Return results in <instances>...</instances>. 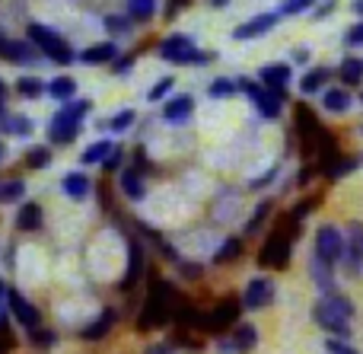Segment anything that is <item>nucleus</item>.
Wrapping results in <instances>:
<instances>
[{
    "mask_svg": "<svg viewBox=\"0 0 363 354\" xmlns=\"http://www.w3.org/2000/svg\"><path fill=\"white\" fill-rule=\"evenodd\" d=\"M86 112H89V99H70L48 125L51 144H74L77 134H80V118Z\"/></svg>",
    "mask_w": 363,
    "mask_h": 354,
    "instance_id": "nucleus-1",
    "label": "nucleus"
},
{
    "mask_svg": "<svg viewBox=\"0 0 363 354\" xmlns=\"http://www.w3.org/2000/svg\"><path fill=\"white\" fill-rule=\"evenodd\" d=\"M26 35H29V42L35 45L45 57H51L55 64H74L77 61V55H74V48L67 45V38L57 35V32L48 29V26L32 23L29 29H26Z\"/></svg>",
    "mask_w": 363,
    "mask_h": 354,
    "instance_id": "nucleus-2",
    "label": "nucleus"
},
{
    "mask_svg": "<svg viewBox=\"0 0 363 354\" xmlns=\"http://www.w3.org/2000/svg\"><path fill=\"white\" fill-rule=\"evenodd\" d=\"M160 55L166 57V61H176V64H207L213 61L211 51H198L194 48V38L191 35H169L163 45H160Z\"/></svg>",
    "mask_w": 363,
    "mask_h": 354,
    "instance_id": "nucleus-3",
    "label": "nucleus"
},
{
    "mask_svg": "<svg viewBox=\"0 0 363 354\" xmlns=\"http://www.w3.org/2000/svg\"><path fill=\"white\" fill-rule=\"evenodd\" d=\"M315 259L325 262L328 268H335L345 259V233L335 223H322L315 233Z\"/></svg>",
    "mask_w": 363,
    "mask_h": 354,
    "instance_id": "nucleus-4",
    "label": "nucleus"
},
{
    "mask_svg": "<svg viewBox=\"0 0 363 354\" xmlns=\"http://www.w3.org/2000/svg\"><path fill=\"white\" fill-rule=\"evenodd\" d=\"M169 300H172V287L169 284H160V291H153L144 304V313L138 319V329L147 332L153 326H163L169 319Z\"/></svg>",
    "mask_w": 363,
    "mask_h": 354,
    "instance_id": "nucleus-5",
    "label": "nucleus"
},
{
    "mask_svg": "<svg viewBox=\"0 0 363 354\" xmlns=\"http://www.w3.org/2000/svg\"><path fill=\"white\" fill-rule=\"evenodd\" d=\"M239 89L252 99V106L264 115V118H277L281 115V99L287 96V89H264V87H255L252 80H239Z\"/></svg>",
    "mask_w": 363,
    "mask_h": 354,
    "instance_id": "nucleus-6",
    "label": "nucleus"
},
{
    "mask_svg": "<svg viewBox=\"0 0 363 354\" xmlns=\"http://www.w3.org/2000/svg\"><path fill=\"white\" fill-rule=\"evenodd\" d=\"M313 319L319 329H325L332 338H347L351 336V326H347L345 316H338V313L332 310V306L325 304V300H319V304L313 306Z\"/></svg>",
    "mask_w": 363,
    "mask_h": 354,
    "instance_id": "nucleus-7",
    "label": "nucleus"
},
{
    "mask_svg": "<svg viewBox=\"0 0 363 354\" xmlns=\"http://www.w3.org/2000/svg\"><path fill=\"white\" fill-rule=\"evenodd\" d=\"M258 262L268 265V268H287V262H290V236H284V230H277V233L264 243Z\"/></svg>",
    "mask_w": 363,
    "mask_h": 354,
    "instance_id": "nucleus-8",
    "label": "nucleus"
},
{
    "mask_svg": "<svg viewBox=\"0 0 363 354\" xmlns=\"http://www.w3.org/2000/svg\"><path fill=\"white\" fill-rule=\"evenodd\" d=\"M274 304V281L271 278H252L249 287L242 294V306L245 310H262V306Z\"/></svg>",
    "mask_w": 363,
    "mask_h": 354,
    "instance_id": "nucleus-9",
    "label": "nucleus"
},
{
    "mask_svg": "<svg viewBox=\"0 0 363 354\" xmlns=\"http://www.w3.org/2000/svg\"><path fill=\"white\" fill-rule=\"evenodd\" d=\"M6 306H10V313L16 316V323L26 326L29 332L42 326V316H38V310H35V306H32L19 291H10V297H6Z\"/></svg>",
    "mask_w": 363,
    "mask_h": 354,
    "instance_id": "nucleus-10",
    "label": "nucleus"
},
{
    "mask_svg": "<svg viewBox=\"0 0 363 354\" xmlns=\"http://www.w3.org/2000/svg\"><path fill=\"white\" fill-rule=\"evenodd\" d=\"M239 310H242V304H236V300H233V297L220 300V304H217V310H213L211 316L204 319V326H207V329H213V332L226 329V326H233V323H236Z\"/></svg>",
    "mask_w": 363,
    "mask_h": 354,
    "instance_id": "nucleus-11",
    "label": "nucleus"
},
{
    "mask_svg": "<svg viewBox=\"0 0 363 354\" xmlns=\"http://www.w3.org/2000/svg\"><path fill=\"white\" fill-rule=\"evenodd\" d=\"M345 259H347V265H351L354 275L363 268V223H351V227H347Z\"/></svg>",
    "mask_w": 363,
    "mask_h": 354,
    "instance_id": "nucleus-12",
    "label": "nucleus"
},
{
    "mask_svg": "<svg viewBox=\"0 0 363 354\" xmlns=\"http://www.w3.org/2000/svg\"><path fill=\"white\" fill-rule=\"evenodd\" d=\"M274 26H277V13H258V16L245 19L242 26H236L233 35L236 38H258V35H264L268 29H274Z\"/></svg>",
    "mask_w": 363,
    "mask_h": 354,
    "instance_id": "nucleus-13",
    "label": "nucleus"
},
{
    "mask_svg": "<svg viewBox=\"0 0 363 354\" xmlns=\"http://www.w3.org/2000/svg\"><path fill=\"white\" fill-rule=\"evenodd\" d=\"M258 80L264 83V89H287V83L294 80L290 64H264L258 67Z\"/></svg>",
    "mask_w": 363,
    "mask_h": 354,
    "instance_id": "nucleus-14",
    "label": "nucleus"
},
{
    "mask_svg": "<svg viewBox=\"0 0 363 354\" xmlns=\"http://www.w3.org/2000/svg\"><path fill=\"white\" fill-rule=\"evenodd\" d=\"M191 112H194V96L182 93V96H176V99H172V102H166V109H163V118L169 121V125H182V121H188V118H191Z\"/></svg>",
    "mask_w": 363,
    "mask_h": 354,
    "instance_id": "nucleus-15",
    "label": "nucleus"
},
{
    "mask_svg": "<svg viewBox=\"0 0 363 354\" xmlns=\"http://www.w3.org/2000/svg\"><path fill=\"white\" fill-rule=\"evenodd\" d=\"M0 57H6V61H19V64H32L35 61V45L10 42V38L0 35Z\"/></svg>",
    "mask_w": 363,
    "mask_h": 354,
    "instance_id": "nucleus-16",
    "label": "nucleus"
},
{
    "mask_svg": "<svg viewBox=\"0 0 363 354\" xmlns=\"http://www.w3.org/2000/svg\"><path fill=\"white\" fill-rule=\"evenodd\" d=\"M140 272H144V249H140L138 240H131L128 243V275H125V281H121V291H128V287L140 278Z\"/></svg>",
    "mask_w": 363,
    "mask_h": 354,
    "instance_id": "nucleus-17",
    "label": "nucleus"
},
{
    "mask_svg": "<svg viewBox=\"0 0 363 354\" xmlns=\"http://www.w3.org/2000/svg\"><path fill=\"white\" fill-rule=\"evenodd\" d=\"M112 326H115V313L106 310V313H99V316H96V323H89L86 329L80 332V338H83V342H99V338L108 336V329H112Z\"/></svg>",
    "mask_w": 363,
    "mask_h": 354,
    "instance_id": "nucleus-18",
    "label": "nucleus"
},
{
    "mask_svg": "<svg viewBox=\"0 0 363 354\" xmlns=\"http://www.w3.org/2000/svg\"><path fill=\"white\" fill-rule=\"evenodd\" d=\"M115 55H118V48H115L112 42H99V45H93V48L80 51V61L83 64H106V61H115Z\"/></svg>",
    "mask_w": 363,
    "mask_h": 354,
    "instance_id": "nucleus-19",
    "label": "nucleus"
},
{
    "mask_svg": "<svg viewBox=\"0 0 363 354\" xmlns=\"http://www.w3.org/2000/svg\"><path fill=\"white\" fill-rule=\"evenodd\" d=\"M121 192H125L131 201H140V198L147 195V189H144V176H140L138 170H125L121 172Z\"/></svg>",
    "mask_w": 363,
    "mask_h": 354,
    "instance_id": "nucleus-20",
    "label": "nucleus"
},
{
    "mask_svg": "<svg viewBox=\"0 0 363 354\" xmlns=\"http://www.w3.org/2000/svg\"><path fill=\"white\" fill-rule=\"evenodd\" d=\"M16 227L19 230H38V227H42V208H38L35 201L23 204V208H19V214H16Z\"/></svg>",
    "mask_w": 363,
    "mask_h": 354,
    "instance_id": "nucleus-21",
    "label": "nucleus"
},
{
    "mask_svg": "<svg viewBox=\"0 0 363 354\" xmlns=\"http://www.w3.org/2000/svg\"><path fill=\"white\" fill-rule=\"evenodd\" d=\"M255 342H258V332H255V326H249V323L236 326V332H233V345H236V354L252 351V348H255Z\"/></svg>",
    "mask_w": 363,
    "mask_h": 354,
    "instance_id": "nucleus-22",
    "label": "nucleus"
},
{
    "mask_svg": "<svg viewBox=\"0 0 363 354\" xmlns=\"http://www.w3.org/2000/svg\"><path fill=\"white\" fill-rule=\"evenodd\" d=\"M0 131L26 138V134H32V121L26 115H0Z\"/></svg>",
    "mask_w": 363,
    "mask_h": 354,
    "instance_id": "nucleus-23",
    "label": "nucleus"
},
{
    "mask_svg": "<svg viewBox=\"0 0 363 354\" xmlns=\"http://www.w3.org/2000/svg\"><path fill=\"white\" fill-rule=\"evenodd\" d=\"M115 153V144L112 140H96V144L86 147V153H83V163L93 166V163H106L108 157Z\"/></svg>",
    "mask_w": 363,
    "mask_h": 354,
    "instance_id": "nucleus-24",
    "label": "nucleus"
},
{
    "mask_svg": "<svg viewBox=\"0 0 363 354\" xmlns=\"http://www.w3.org/2000/svg\"><path fill=\"white\" fill-rule=\"evenodd\" d=\"M64 192H67L74 201L86 198V192H89V176H86V172H70V176L64 179Z\"/></svg>",
    "mask_w": 363,
    "mask_h": 354,
    "instance_id": "nucleus-25",
    "label": "nucleus"
},
{
    "mask_svg": "<svg viewBox=\"0 0 363 354\" xmlns=\"http://www.w3.org/2000/svg\"><path fill=\"white\" fill-rule=\"evenodd\" d=\"M322 106H325L328 112H347V109H351V93H347V89H325Z\"/></svg>",
    "mask_w": 363,
    "mask_h": 354,
    "instance_id": "nucleus-26",
    "label": "nucleus"
},
{
    "mask_svg": "<svg viewBox=\"0 0 363 354\" xmlns=\"http://www.w3.org/2000/svg\"><path fill=\"white\" fill-rule=\"evenodd\" d=\"M313 281L319 284V291L325 294H335V278H332V268L325 265V262H319V259H313Z\"/></svg>",
    "mask_w": 363,
    "mask_h": 354,
    "instance_id": "nucleus-27",
    "label": "nucleus"
},
{
    "mask_svg": "<svg viewBox=\"0 0 363 354\" xmlns=\"http://www.w3.org/2000/svg\"><path fill=\"white\" fill-rule=\"evenodd\" d=\"M48 93L55 96V99H61V102H70L77 96V83L70 80V77H55V80L48 83Z\"/></svg>",
    "mask_w": 363,
    "mask_h": 354,
    "instance_id": "nucleus-28",
    "label": "nucleus"
},
{
    "mask_svg": "<svg viewBox=\"0 0 363 354\" xmlns=\"http://www.w3.org/2000/svg\"><path fill=\"white\" fill-rule=\"evenodd\" d=\"M328 77H332V67H315V70H309V74L300 80V89H303L306 96L315 93V89H322V83H325Z\"/></svg>",
    "mask_w": 363,
    "mask_h": 354,
    "instance_id": "nucleus-29",
    "label": "nucleus"
},
{
    "mask_svg": "<svg viewBox=\"0 0 363 354\" xmlns=\"http://www.w3.org/2000/svg\"><path fill=\"white\" fill-rule=\"evenodd\" d=\"M239 255H242V240H239V236H230V240H223V246H220V253L213 255V262H217V265H226V262L239 259Z\"/></svg>",
    "mask_w": 363,
    "mask_h": 354,
    "instance_id": "nucleus-30",
    "label": "nucleus"
},
{
    "mask_svg": "<svg viewBox=\"0 0 363 354\" xmlns=\"http://www.w3.org/2000/svg\"><path fill=\"white\" fill-rule=\"evenodd\" d=\"M45 89H48V87H45L38 77H19V80H16V93L26 96V99H38Z\"/></svg>",
    "mask_w": 363,
    "mask_h": 354,
    "instance_id": "nucleus-31",
    "label": "nucleus"
},
{
    "mask_svg": "<svg viewBox=\"0 0 363 354\" xmlns=\"http://www.w3.org/2000/svg\"><path fill=\"white\" fill-rule=\"evenodd\" d=\"M338 74L345 83H360L363 80V57H345Z\"/></svg>",
    "mask_w": 363,
    "mask_h": 354,
    "instance_id": "nucleus-32",
    "label": "nucleus"
},
{
    "mask_svg": "<svg viewBox=\"0 0 363 354\" xmlns=\"http://www.w3.org/2000/svg\"><path fill=\"white\" fill-rule=\"evenodd\" d=\"M296 121H300V131L303 134H315V138H322V128H319V121H315V115L309 112L306 106H296Z\"/></svg>",
    "mask_w": 363,
    "mask_h": 354,
    "instance_id": "nucleus-33",
    "label": "nucleus"
},
{
    "mask_svg": "<svg viewBox=\"0 0 363 354\" xmlns=\"http://www.w3.org/2000/svg\"><path fill=\"white\" fill-rule=\"evenodd\" d=\"M322 300H325V304L332 306V310L338 313V316H345L347 323H351V316H354V304L345 297V294H338V291H335V294H328V297H322Z\"/></svg>",
    "mask_w": 363,
    "mask_h": 354,
    "instance_id": "nucleus-34",
    "label": "nucleus"
},
{
    "mask_svg": "<svg viewBox=\"0 0 363 354\" xmlns=\"http://www.w3.org/2000/svg\"><path fill=\"white\" fill-rule=\"evenodd\" d=\"M239 93V80H226V77H220V80L211 83V96L213 99H230V96Z\"/></svg>",
    "mask_w": 363,
    "mask_h": 354,
    "instance_id": "nucleus-35",
    "label": "nucleus"
},
{
    "mask_svg": "<svg viewBox=\"0 0 363 354\" xmlns=\"http://www.w3.org/2000/svg\"><path fill=\"white\" fill-rule=\"evenodd\" d=\"M26 195V185L23 179H10V182H0V201H19Z\"/></svg>",
    "mask_w": 363,
    "mask_h": 354,
    "instance_id": "nucleus-36",
    "label": "nucleus"
},
{
    "mask_svg": "<svg viewBox=\"0 0 363 354\" xmlns=\"http://www.w3.org/2000/svg\"><path fill=\"white\" fill-rule=\"evenodd\" d=\"M363 163V157H347V160H341V163H328L325 170H328V179H341V176H347L351 170H357V166Z\"/></svg>",
    "mask_w": 363,
    "mask_h": 354,
    "instance_id": "nucleus-37",
    "label": "nucleus"
},
{
    "mask_svg": "<svg viewBox=\"0 0 363 354\" xmlns=\"http://www.w3.org/2000/svg\"><path fill=\"white\" fill-rule=\"evenodd\" d=\"M48 163H51V150H48V147H32V150L26 153V166H29V170H45Z\"/></svg>",
    "mask_w": 363,
    "mask_h": 354,
    "instance_id": "nucleus-38",
    "label": "nucleus"
},
{
    "mask_svg": "<svg viewBox=\"0 0 363 354\" xmlns=\"http://www.w3.org/2000/svg\"><path fill=\"white\" fill-rule=\"evenodd\" d=\"M153 6H157V0H128V10H131L134 19H150Z\"/></svg>",
    "mask_w": 363,
    "mask_h": 354,
    "instance_id": "nucleus-39",
    "label": "nucleus"
},
{
    "mask_svg": "<svg viewBox=\"0 0 363 354\" xmlns=\"http://www.w3.org/2000/svg\"><path fill=\"white\" fill-rule=\"evenodd\" d=\"M134 118H138V115H134V109H121V112L108 121V128H112V131H128V128L134 125Z\"/></svg>",
    "mask_w": 363,
    "mask_h": 354,
    "instance_id": "nucleus-40",
    "label": "nucleus"
},
{
    "mask_svg": "<svg viewBox=\"0 0 363 354\" xmlns=\"http://www.w3.org/2000/svg\"><path fill=\"white\" fill-rule=\"evenodd\" d=\"M315 0H284V6L277 10V16H296V13H303V10H309Z\"/></svg>",
    "mask_w": 363,
    "mask_h": 354,
    "instance_id": "nucleus-41",
    "label": "nucleus"
},
{
    "mask_svg": "<svg viewBox=\"0 0 363 354\" xmlns=\"http://www.w3.org/2000/svg\"><path fill=\"white\" fill-rule=\"evenodd\" d=\"M29 338H32V345H38V348H48V345H55V342H57L55 332L42 329V326H38V329H32V332H29Z\"/></svg>",
    "mask_w": 363,
    "mask_h": 354,
    "instance_id": "nucleus-42",
    "label": "nucleus"
},
{
    "mask_svg": "<svg viewBox=\"0 0 363 354\" xmlns=\"http://www.w3.org/2000/svg\"><path fill=\"white\" fill-rule=\"evenodd\" d=\"M169 89H172V77H163V80H160V83H153V87H150V93H147V99H150V102H157V99H163V96L169 93Z\"/></svg>",
    "mask_w": 363,
    "mask_h": 354,
    "instance_id": "nucleus-43",
    "label": "nucleus"
},
{
    "mask_svg": "<svg viewBox=\"0 0 363 354\" xmlns=\"http://www.w3.org/2000/svg\"><path fill=\"white\" fill-rule=\"evenodd\" d=\"M325 351H328V354H360L357 348H351L345 338H328V342H325Z\"/></svg>",
    "mask_w": 363,
    "mask_h": 354,
    "instance_id": "nucleus-44",
    "label": "nucleus"
},
{
    "mask_svg": "<svg viewBox=\"0 0 363 354\" xmlns=\"http://www.w3.org/2000/svg\"><path fill=\"white\" fill-rule=\"evenodd\" d=\"M268 211H271V204H268V201L258 204L255 214H252V217H249V223H245V230H249V233H255V230L262 227V221H264V214H268Z\"/></svg>",
    "mask_w": 363,
    "mask_h": 354,
    "instance_id": "nucleus-45",
    "label": "nucleus"
},
{
    "mask_svg": "<svg viewBox=\"0 0 363 354\" xmlns=\"http://www.w3.org/2000/svg\"><path fill=\"white\" fill-rule=\"evenodd\" d=\"M345 45H363V19L345 32Z\"/></svg>",
    "mask_w": 363,
    "mask_h": 354,
    "instance_id": "nucleus-46",
    "label": "nucleus"
},
{
    "mask_svg": "<svg viewBox=\"0 0 363 354\" xmlns=\"http://www.w3.org/2000/svg\"><path fill=\"white\" fill-rule=\"evenodd\" d=\"M131 67H134V55H125V57H118V61H115V67H112V70L121 77V74H128Z\"/></svg>",
    "mask_w": 363,
    "mask_h": 354,
    "instance_id": "nucleus-47",
    "label": "nucleus"
},
{
    "mask_svg": "<svg viewBox=\"0 0 363 354\" xmlns=\"http://www.w3.org/2000/svg\"><path fill=\"white\" fill-rule=\"evenodd\" d=\"M335 10V0H325V4L319 6V10H315V19H322V16H328V13Z\"/></svg>",
    "mask_w": 363,
    "mask_h": 354,
    "instance_id": "nucleus-48",
    "label": "nucleus"
},
{
    "mask_svg": "<svg viewBox=\"0 0 363 354\" xmlns=\"http://www.w3.org/2000/svg\"><path fill=\"white\" fill-rule=\"evenodd\" d=\"M118 160H121V153H118V147H115V153H112V157H108L102 166H106V170H115V166H118Z\"/></svg>",
    "mask_w": 363,
    "mask_h": 354,
    "instance_id": "nucleus-49",
    "label": "nucleus"
},
{
    "mask_svg": "<svg viewBox=\"0 0 363 354\" xmlns=\"http://www.w3.org/2000/svg\"><path fill=\"white\" fill-rule=\"evenodd\" d=\"M6 297H10V287H6V284H4V278H0V306L6 304Z\"/></svg>",
    "mask_w": 363,
    "mask_h": 354,
    "instance_id": "nucleus-50",
    "label": "nucleus"
},
{
    "mask_svg": "<svg viewBox=\"0 0 363 354\" xmlns=\"http://www.w3.org/2000/svg\"><path fill=\"white\" fill-rule=\"evenodd\" d=\"M108 26H112V29H125V23H121V16H108Z\"/></svg>",
    "mask_w": 363,
    "mask_h": 354,
    "instance_id": "nucleus-51",
    "label": "nucleus"
},
{
    "mask_svg": "<svg viewBox=\"0 0 363 354\" xmlns=\"http://www.w3.org/2000/svg\"><path fill=\"white\" fill-rule=\"evenodd\" d=\"M147 354H169V348H166V345H160V348L153 345V348H147Z\"/></svg>",
    "mask_w": 363,
    "mask_h": 354,
    "instance_id": "nucleus-52",
    "label": "nucleus"
},
{
    "mask_svg": "<svg viewBox=\"0 0 363 354\" xmlns=\"http://www.w3.org/2000/svg\"><path fill=\"white\" fill-rule=\"evenodd\" d=\"M354 13H360L363 16V0H354Z\"/></svg>",
    "mask_w": 363,
    "mask_h": 354,
    "instance_id": "nucleus-53",
    "label": "nucleus"
},
{
    "mask_svg": "<svg viewBox=\"0 0 363 354\" xmlns=\"http://www.w3.org/2000/svg\"><path fill=\"white\" fill-rule=\"evenodd\" d=\"M4 99H6V83L0 80V102H4Z\"/></svg>",
    "mask_w": 363,
    "mask_h": 354,
    "instance_id": "nucleus-54",
    "label": "nucleus"
},
{
    "mask_svg": "<svg viewBox=\"0 0 363 354\" xmlns=\"http://www.w3.org/2000/svg\"><path fill=\"white\" fill-rule=\"evenodd\" d=\"M179 4H182V6H185V4H188V0H172V6H169V10H176V6H179Z\"/></svg>",
    "mask_w": 363,
    "mask_h": 354,
    "instance_id": "nucleus-55",
    "label": "nucleus"
},
{
    "mask_svg": "<svg viewBox=\"0 0 363 354\" xmlns=\"http://www.w3.org/2000/svg\"><path fill=\"white\" fill-rule=\"evenodd\" d=\"M211 4H213V6H226V4H230V0H211Z\"/></svg>",
    "mask_w": 363,
    "mask_h": 354,
    "instance_id": "nucleus-56",
    "label": "nucleus"
},
{
    "mask_svg": "<svg viewBox=\"0 0 363 354\" xmlns=\"http://www.w3.org/2000/svg\"><path fill=\"white\" fill-rule=\"evenodd\" d=\"M0 157H4V144H0Z\"/></svg>",
    "mask_w": 363,
    "mask_h": 354,
    "instance_id": "nucleus-57",
    "label": "nucleus"
}]
</instances>
